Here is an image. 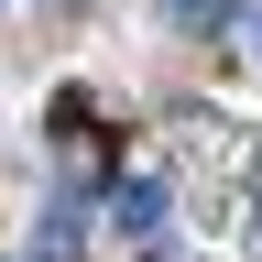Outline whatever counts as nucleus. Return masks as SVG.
Returning a JSON list of instances; mask_svg holds the SVG:
<instances>
[{
	"instance_id": "obj_2",
	"label": "nucleus",
	"mask_w": 262,
	"mask_h": 262,
	"mask_svg": "<svg viewBox=\"0 0 262 262\" xmlns=\"http://www.w3.org/2000/svg\"><path fill=\"white\" fill-rule=\"evenodd\" d=\"M110 219H120V229H164V186H153V175H131V186L110 196Z\"/></svg>"
},
{
	"instance_id": "obj_1",
	"label": "nucleus",
	"mask_w": 262,
	"mask_h": 262,
	"mask_svg": "<svg viewBox=\"0 0 262 262\" xmlns=\"http://www.w3.org/2000/svg\"><path fill=\"white\" fill-rule=\"evenodd\" d=\"M153 11L175 22V33H229V22H241V0H153Z\"/></svg>"
},
{
	"instance_id": "obj_3",
	"label": "nucleus",
	"mask_w": 262,
	"mask_h": 262,
	"mask_svg": "<svg viewBox=\"0 0 262 262\" xmlns=\"http://www.w3.org/2000/svg\"><path fill=\"white\" fill-rule=\"evenodd\" d=\"M229 33H241V55H262V0H241V22H229Z\"/></svg>"
}]
</instances>
